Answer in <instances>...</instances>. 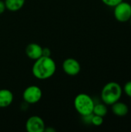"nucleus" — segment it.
Listing matches in <instances>:
<instances>
[{"label": "nucleus", "mask_w": 131, "mask_h": 132, "mask_svg": "<svg viewBox=\"0 0 131 132\" xmlns=\"http://www.w3.org/2000/svg\"><path fill=\"white\" fill-rule=\"evenodd\" d=\"M42 56H51V50L48 47H42Z\"/></svg>", "instance_id": "dca6fc26"}, {"label": "nucleus", "mask_w": 131, "mask_h": 132, "mask_svg": "<svg viewBox=\"0 0 131 132\" xmlns=\"http://www.w3.org/2000/svg\"><path fill=\"white\" fill-rule=\"evenodd\" d=\"M130 24H131V17H130Z\"/></svg>", "instance_id": "6ab92c4d"}, {"label": "nucleus", "mask_w": 131, "mask_h": 132, "mask_svg": "<svg viewBox=\"0 0 131 132\" xmlns=\"http://www.w3.org/2000/svg\"><path fill=\"white\" fill-rule=\"evenodd\" d=\"M62 67L64 73L69 76H76L79 74L81 70V66L80 63L74 58L66 59L63 63Z\"/></svg>", "instance_id": "0eeeda50"}, {"label": "nucleus", "mask_w": 131, "mask_h": 132, "mask_svg": "<svg viewBox=\"0 0 131 132\" xmlns=\"http://www.w3.org/2000/svg\"><path fill=\"white\" fill-rule=\"evenodd\" d=\"M73 104L76 111L82 117L93 114L95 103L93 98L87 94L81 93L77 94L74 99Z\"/></svg>", "instance_id": "7ed1b4c3"}, {"label": "nucleus", "mask_w": 131, "mask_h": 132, "mask_svg": "<svg viewBox=\"0 0 131 132\" xmlns=\"http://www.w3.org/2000/svg\"><path fill=\"white\" fill-rule=\"evenodd\" d=\"M46 125L42 118L37 115L29 117L25 122V129L28 132H43Z\"/></svg>", "instance_id": "423d86ee"}, {"label": "nucleus", "mask_w": 131, "mask_h": 132, "mask_svg": "<svg viewBox=\"0 0 131 132\" xmlns=\"http://www.w3.org/2000/svg\"><path fill=\"white\" fill-rule=\"evenodd\" d=\"M6 9L10 12H17L25 5V0H5Z\"/></svg>", "instance_id": "9b49d317"}, {"label": "nucleus", "mask_w": 131, "mask_h": 132, "mask_svg": "<svg viewBox=\"0 0 131 132\" xmlns=\"http://www.w3.org/2000/svg\"><path fill=\"white\" fill-rule=\"evenodd\" d=\"M14 100L13 94L8 89L0 90V108H8L12 104Z\"/></svg>", "instance_id": "1a4fd4ad"}, {"label": "nucleus", "mask_w": 131, "mask_h": 132, "mask_svg": "<svg viewBox=\"0 0 131 132\" xmlns=\"http://www.w3.org/2000/svg\"><path fill=\"white\" fill-rule=\"evenodd\" d=\"M129 108L128 106L123 103V102H116L113 104H112V112L119 117H124L126 116L128 114Z\"/></svg>", "instance_id": "9d476101"}, {"label": "nucleus", "mask_w": 131, "mask_h": 132, "mask_svg": "<svg viewBox=\"0 0 131 132\" xmlns=\"http://www.w3.org/2000/svg\"><path fill=\"white\" fill-rule=\"evenodd\" d=\"M93 114L101 117H104L107 114V108L104 104H97L94 105Z\"/></svg>", "instance_id": "f8f14e48"}, {"label": "nucleus", "mask_w": 131, "mask_h": 132, "mask_svg": "<svg viewBox=\"0 0 131 132\" xmlns=\"http://www.w3.org/2000/svg\"><path fill=\"white\" fill-rule=\"evenodd\" d=\"M103 4L110 7H115L117 5L123 2V0H101Z\"/></svg>", "instance_id": "4468645a"}, {"label": "nucleus", "mask_w": 131, "mask_h": 132, "mask_svg": "<svg viewBox=\"0 0 131 132\" xmlns=\"http://www.w3.org/2000/svg\"><path fill=\"white\" fill-rule=\"evenodd\" d=\"M26 56L32 60H36L42 56V47L36 43H31L25 47Z\"/></svg>", "instance_id": "6e6552de"}, {"label": "nucleus", "mask_w": 131, "mask_h": 132, "mask_svg": "<svg viewBox=\"0 0 131 132\" xmlns=\"http://www.w3.org/2000/svg\"><path fill=\"white\" fill-rule=\"evenodd\" d=\"M42 97L41 88L36 85H31L26 87L22 93V99L25 103L35 104L38 103Z\"/></svg>", "instance_id": "20e7f679"}, {"label": "nucleus", "mask_w": 131, "mask_h": 132, "mask_svg": "<svg viewBox=\"0 0 131 132\" xmlns=\"http://www.w3.org/2000/svg\"><path fill=\"white\" fill-rule=\"evenodd\" d=\"M123 89L117 82H109L102 89L101 99L105 104L112 105L119 101L122 96Z\"/></svg>", "instance_id": "f03ea898"}, {"label": "nucleus", "mask_w": 131, "mask_h": 132, "mask_svg": "<svg viewBox=\"0 0 131 132\" xmlns=\"http://www.w3.org/2000/svg\"><path fill=\"white\" fill-rule=\"evenodd\" d=\"M115 19L120 22H126L131 17V5L128 2H121L114 7Z\"/></svg>", "instance_id": "39448f33"}, {"label": "nucleus", "mask_w": 131, "mask_h": 132, "mask_svg": "<svg viewBox=\"0 0 131 132\" xmlns=\"http://www.w3.org/2000/svg\"><path fill=\"white\" fill-rule=\"evenodd\" d=\"M103 123V117L96 115L93 114V117L91 119V124L95 126H100Z\"/></svg>", "instance_id": "ddd939ff"}, {"label": "nucleus", "mask_w": 131, "mask_h": 132, "mask_svg": "<svg viewBox=\"0 0 131 132\" xmlns=\"http://www.w3.org/2000/svg\"><path fill=\"white\" fill-rule=\"evenodd\" d=\"M124 90L128 97H131V81H128L125 84Z\"/></svg>", "instance_id": "2eb2a0df"}, {"label": "nucleus", "mask_w": 131, "mask_h": 132, "mask_svg": "<svg viewBox=\"0 0 131 132\" xmlns=\"http://www.w3.org/2000/svg\"><path fill=\"white\" fill-rule=\"evenodd\" d=\"M32 67L33 76L40 80H44L52 77L56 71V64L51 56H42L34 60Z\"/></svg>", "instance_id": "f257e3e1"}, {"label": "nucleus", "mask_w": 131, "mask_h": 132, "mask_svg": "<svg viewBox=\"0 0 131 132\" xmlns=\"http://www.w3.org/2000/svg\"><path fill=\"white\" fill-rule=\"evenodd\" d=\"M47 131V132H49V131H53V132H54V131H56V130L55 129H53V128H45V131Z\"/></svg>", "instance_id": "a211bd4d"}, {"label": "nucleus", "mask_w": 131, "mask_h": 132, "mask_svg": "<svg viewBox=\"0 0 131 132\" xmlns=\"http://www.w3.org/2000/svg\"><path fill=\"white\" fill-rule=\"evenodd\" d=\"M6 9V7H5V2L4 1H2L0 0V15L2 14L5 10Z\"/></svg>", "instance_id": "f3484780"}]
</instances>
